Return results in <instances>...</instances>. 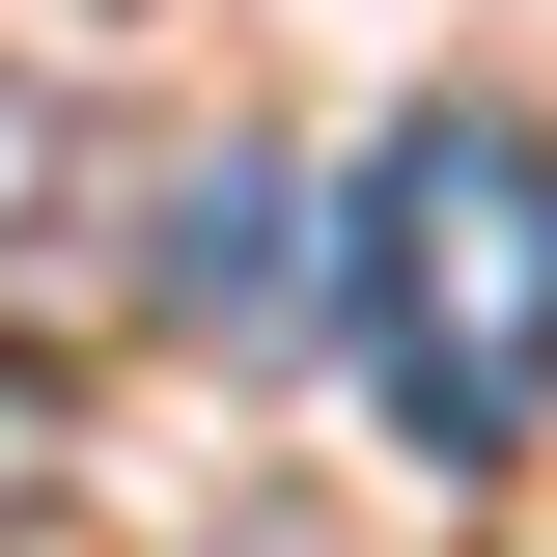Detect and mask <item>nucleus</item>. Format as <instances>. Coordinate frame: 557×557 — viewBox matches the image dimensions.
<instances>
[{
  "label": "nucleus",
  "instance_id": "nucleus-1",
  "mask_svg": "<svg viewBox=\"0 0 557 557\" xmlns=\"http://www.w3.org/2000/svg\"><path fill=\"white\" fill-rule=\"evenodd\" d=\"M335 307H362L391 446L502 474L557 418V139L530 112H391V168H362V223H335Z\"/></svg>",
  "mask_w": 557,
  "mask_h": 557
},
{
  "label": "nucleus",
  "instance_id": "nucleus-2",
  "mask_svg": "<svg viewBox=\"0 0 557 557\" xmlns=\"http://www.w3.org/2000/svg\"><path fill=\"white\" fill-rule=\"evenodd\" d=\"M307 278H335V223L278 196V139H196V168H168V223H139V307H168V335H307Z\"/></svg>",
  "mask_w": 557,
  "mask_h": 557
},
{
  "label": "nucleus",
  "instance_id": "nucleus-3",
  "mask_svg": "<svg viewBox=\"0 0 557 557\" xmlns=\"http://www.w3.org/2000/svg\"><path fill=\"white\" fill-rule=\"evenodd\" d=\"M28 196H84V112L57 84H0V251H28Z\"/></svg>",
  "mask_w": 557,
  "mask_h": 557
}]
</instances>
